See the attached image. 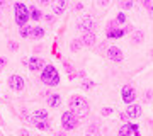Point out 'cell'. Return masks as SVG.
Returning a JSON list of instances; mask_svg holds the SVG:
<instances>
[{"instance_id": "cell-16", "label": "cell", "mask_w": 153, "mask_h": 136, "mask_svg": "<svg viewBox=\"0 0 153 136\" xmlns=\"http://www.w3.org/2000/svg\"><path fill=\"white\" fill-rule=\"evenodd\" d=\"M124 34V29H111V31H107V38H111V39H116V38H121Z\"/></svg>"}, {"instance_id": "cell-29", "label": "cell", "mask_w": 153, "mask_h": 136, "mask_svg": "<svg viewBox=\"0 0 153 136\" xmlns=\"http://www.w3.org/2000/svg\"><path fill=\"white\" fill-rule=\"evenodd\" d=\"M5 63H7L5 58H0V71H2V68H4V66H5Z\"/></svg>"}, {"instance_id": "cell-6", "label": "cell", "mask_w": 153, "mask_h": 136, "mask_svg": "<svg viewBox=\"0 0 153 136\" xmlns=\"http://www.w3.org/2000/svg\"><path fill=\"white\" fill-rule=\"evenodd\" d=\"M61 124H63V128H65L66 131H71L78 126V117H76L73 112L66 111V112H63V116H61Z\"/></svg>"}, {"instance_id": "cell-32", "label": "cell", "mask_w": 153, "mask_h": 136, "mask_svg": "<svg viewBox=\"0 0 153 136\" xmlns=\"http://www.w3.org/2000/svg\"><path fill=\"white\" fill-rule=\"evenodd\" d=\"M56 136H65V135H61V133H60V135H56Z\"/></svg>"}, {"instance_id": "cell-27", "label": "cell", "mask_w": 153, "mask_h": 136, "mask_svg": "<svg viewBox=\"0 0 153 136\" xmlns=\"http://www.w3.org/2000/svg\"><path fill=\"white\" fill-rule=\"evenodd\" d=\"M117 22H126V16H124V14H119V16H117Z\"/></svg>"}, {"instance_id": "cell-14", "label": "cell", "mask_w": 153, "mask_h": 136, "mask_svg": "<svg viewBox=\"0 0 153 136\" xmlns=\"http://www.w3.org/2000/svg\"><path fill=\"white\" fill-rule=\"evenodd\" d=\"M33 121L34 123H43V121H48V112L43 111V109H39L33 114Z\"/></svg>"}, {"instance_id": "cell-9", "label": "cell", "mask_w": 153, "mask_h": 136, "mask_svg": "<svg viewBox=\"0 0 153 136\" xmlns=\"http://www.w3.org/2000/svg\"><path fill=\"white\" fill-rule=\"evenodd\" d=\"M107 56H109V60L116 61V63L123 61V51H121L119 48H116V46H111V48L107 49Z\"/></svg>"}, {"instance_id": "cell-4", "label": "cell", "mask_w": 153, "mask_h": 136, "mask_svg": "<svg viewBox=\"0 0 153 136\" xmlns=\"http://www.w3.org/2000/svg\"><path fill=\"white\" fill-rule=\"evenodd\" d=\"M76 29H78V31H83L85 34L94 33V31L97 29V21H95L94 17H90V16H85L76 22Z\"/></svg>"}, {"instance_id": "cell-10", "label": "cell", "mask_w": 153, "mask_h": 136, "mask_svg": "<svg viewBox=\"0 0 153 136\" xmlns=\"http://www.w3.org/2000/svg\"><path fill=\"white\" fill-rule=\"evenodd\" d=\"M143 112L141 106H138V104H129V107L126 109V116L128 117H140Z\"/></svg>"}, {"instance_id": "cell-22", "label": "cell", "mask_w": 153, "mask_h": 136, "mask_svg": "<svg viewBox=\"0 0 153 136\" xmlns=\"http://www.w3.org/2000/svg\"><path fill=\"white\" fill-rule=\"evenodd\" d=\"M82 85H83V88H87V90H90V88H92L94 85H95V83H94L92 80H88V78H85V80L82 82Z\"/></svg>"}, {"instance_id": "cell-1", "label": "cell", "mask_w": 153, "mask_h": 136, "mask_svg": "<svg viewBox=\"0 0 153 136\" xmlns=\"http://www.w3.org/2000/svg\"><path fill=\"white\" fill-rule=\"evenodd\" d=\"M88 111H90L88 102L83 97H80V95H73V97L70 99V112H73L76 117H87Z\"/></svg>"}, {"instance_id": "cell-21", "label": "cell", "mask_w": 153, "mask_h": 136, "mask_svg": "<svg viewBox=\"0 0 153 136\" xmlns=\"http://www.w3.org/2000/svg\"><path fill=\"white\" fill-rule=\"evenodd\" d=\"M65 68H66V75H68V78L73 80V78H75V71H73L71 65H70V63H65Z\"/></svg>"}, {"instance_id": "cell-26", "label": "cell", "mask_w": 153, "mask_h": 136, "mask_svg": "<svg viewBox=\"0 0 153 136\" xmlns=\"http://www.w3.org/2000/svg\"><path fill=\"white\" fill-rule=\"evenodd\" d=\"M111 112H112V109H111V107H104V109H102V114H104V116L111 114Z\"/></svg>"}, {"instance_id": "cell-28", "label": "cell", "mask_w": 153, "mask_h": 136, "mask_svg": "<svg viewBox=\"0 0 153 136\" xmlns=\"http://www.w3.org/2000/svg\"><path fill=\"white\" fill-rule=\"evenodd\" d=\"M128 119H129V117L126 116V112H124V114H121V121H123V124H128V123H126Z\"/></svg>"}, {"instance_id": "cell-2", "label": "cell", "mask_w": 153, "mask_h": 136, "mask_svg": "<svg viewBox=\"0 0 153 136\" xmlns=\"http://www.w3.org/2000/svg\"><path fill=\"white\" fill-rule=\"evenodd\" d=\"M41 80L46 83V85H58L60 83V73H58V70H56L55 66L51 65H46L43 68V73H41Z\"/></svg>"}, {"instance_id": "cell-19", "label": "cell", "mask_w": 153, "mask_h": 136, "mask_svg": "<svg viewBox=\"0 0 153 136\" xmlns=\"http://www.w3.org/2000/svg\"><path fill=\"white\" fill-rule=\"evenodd\" d=\"M29 12H31V14H29V17H33L34 21L41 19V12H39L38 9H36V7H29Z\"/></svg>"}, {"instance_id": "cell-3", "label": "cell", "mask_w": 153, "mask_h": 136, "mask_svg": "<svg viewBox=\"0 0 153 136\" xmlns=\"http://www.w3.org/2000/svg\"><path fill=\"white\" fill-rule=\"evenodd\" d=\"M14 12H16V22L17 26L24 27L27 24V19H29V9L24 4H19L17 2L16 5H14Z\"/></svg>"}, {"instance_id": "cell-30", "label": "cell", "mask_w": 153, "mask_h": 136, "mask_svg": "<svg viewBox=\"0 0 153 136\" xmlns=\"http://www.w3.org/2000/svg\"><path fill=\"white\" fill-rule=\"evenodd\" d=\"M9 48H10V49H14V51H16V49L19 48V44H17V43H9Z\"/></svg>"}, {"instance_id": "cell-12", "label": "cell", "mask_w": 153, "mask_h": 136, "mask_svg": "<svg viewBox=\"0 0 153 136\" xmlns=\"http://www.w3.org/2000/svg\"><path fill=\"white\" fill-rule=\"evenodd\" d=\"M26 63H27L29 65V68H31V70H41V68H44V60L43 58H31V60L29 61H26Z\"/></svg>"}, {"instance_id": "cell-18", "label": "cell", "mask_w": 153, "mask_h": 136, "mask_svg": "<svg viewBox=\"0 0 153 136\" xmlns=\"http://www.w3.org/2000/svg\"><path fill=\"white\" fill-rule=\"evenodd\" d=\"M131 133V124H123L119 129V136H129Z\"/></svg>"}, {"instance_id": "cell-8", "label": "cell", "mask_w": 153, "mask_h": 136, "mask_svg": "<svg viewBox=\"0 0 153 136\" xmlns=\"http://www.w3.org/2000/svg\"><path fill=\"white\" fill-rule=\"evenodd\" d=\"M9 85H10L12 90H17V92H19V90H22V88H24V85H26V83H24V78H22V77L12 75L10 78H9Z\"/></svg>"}, {"instance_id": "cell-17", "label": "cell", "mask_w": 153, "mask_h": 136, "mask_svg": "<svg viewBox=\"0 0 153 136\" xmlns=\"http://www.w3.org/2000/svg\"><path fill=\"white\" fill-rule=\"evenodd\" d=\"M87 136H100V131H99V128L95 124H92V126H88Z\"/></svg>"}, {"instance_id": "cell-11", "label": "cell", "mask_w": 153, "mask_h": 136, "mask_svg": "<svg viewBox=\"0 0 153 136\" xmlns=\"http://www.w3.org/2000/svg\"><path fill=\"white\" fill-rule=\"evenodd\" d=\"M80 41H82V46H94L97 41V36H95V33H87L82 36Z\"/></svg>"}, {"instance_id": "cell-24", "label": "cell", "mask_w": 153, "mask_h": 136, "mask_svg": "<svg viewBox=\"0 0 153 136\" xmlns=\"http://www.w3.org/2000/svg\"><path fill=\"white\" fill-rule=\"evenodd\" d=\"M36 126H38L39 129H48V128H49L48 121H43V123H36Z\"/></svg>"}, {"instance_id": "cell-20", "label": "cell", "mask_w": 153, "mask_h": 136, "mask_svg": "<svg viewBox=\"0 0 153 136\" xmlns=\"http://www.w3.org/2000/svg\"><path fill=\"white\" fill-rule=\"evenodd\" d=\"M131 41H133V43H141V41H143V33H141V31H136V33H133Z\"/></svg>"}, {"instance_id": "cell-13", "label": "cell", "mask_w": 153, "mask_h": 136, "mask_svg": "<svg viewBox=\"0 0 153 136\" xmlns=\"http://www.w3.org/2000/svg\"><path fill=\"white\" fill-rule=\"evenodd\" d=\"M46 100H48V106H51V107H58L61 104V97L58 94H46Z\"/></svg>"}, {"instance_id": "cell-5", "label": "cell", "mask_w": 153, "mask_h": 136, "mask_svg": "<svg viewBox=\"0 0 153 136\" xmlns=\"http://www.w3.org/2000/svg\"><path fill=\"white\" fill-rule=\"evenodd\" d=\"M21 36L22 38H34V39H41L44 36V29L39 26H27L21 29Z\"/></svg>"}, {"instance_id": "cell-25", "label": "cell", "mask_w": 153, "mask_h": 136, "mask_svg": "<svg viewBox=\"0 0 153 136\" xmlns=\"http://www.w3.org/2000/svg\"><path fill=\"white\" fill-rule=\"evenodd\" d=\"M119 7H121V9H131V7H133V2H121Z\"/></svg>"}, {"instance_id": "cell-15", "label": "cell", "mask_w": 153, "mask_h": 136, "mask_svg": "<svg viewBox=\"0 0 153 136\" xmlns=\"http://www.w3.org/2000/svg\"><path fill=\"white\" fill-rule=\"evenodd\" d=\"M51 7H53V12H55V14H61V12L65 10L66 2H65V0H60V2H55Z\"/></svg>"}, {"instance_id": "cell-23", "label": "cell", "mask_w": 153, "mask_h": 136, "mask_svg": "<svg viewBox=\"0 0 153 136\" xmlns=\"http://www.w3.org/2000/svg\"><path fill=\"white\" fill-rule=\"evenodd\" d=\"M80 46H82V41H80V39H73V41H71V49H73V51L80 49Z\"/></svg>"}, {"instance_id": "cell-31", "label": "cell", "mask_w": 153, "mask_h": 136, "mask_svg": "<svg viewBox=\"0 0 153 136\" xmlns=\"http://www.w3.org/2000/svg\"><path fill=\"white\" fill-rule=\"evenodd\" d=\"M152 99H153V92H146V97H145V100H148V102H150Z\"/></svg>"}, {"instance_id": "cell-7", "label": "cell", "mask_w": 153, "mask_h": 136, "mask_svg": "<svg viewBox=\"0 0 153 136\" xmlns=\"http://www.w3.org/2000/svg\"><path fill=\"white\" fill-rule=\"evenodd\" d=\"M136 100V92H134V88L131 85H126L123 87V102L126 104H133Z\"/></svg>"}]
</instances>
